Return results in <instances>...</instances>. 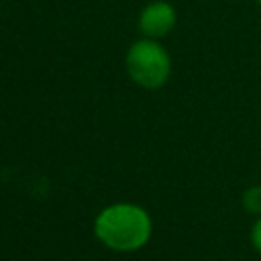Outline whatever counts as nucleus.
I'll list each match as a JSON object with an SVG mask.
<instances>
[{
	"instance_id": "nucleus-1",
	"label": "nucleus",
	"mask_w": 261,
	"mask_h": 261,
	"mask_svg": "<svg viewBox=\"0 0 261 261\" xmlns=\"http://www.w3.org/2000/svg\"><path fill=\"white\" fill-rule=\"evenodd\" d=\"M96 237L114 251H137L151 237V218L137 204H112L94 222Z\"/></svg>"
},
{
	"instance_id": "nucleus-4",
	"label": "nucleus",
	"mask_w": 261,
	"mask_h": 261,
	"mask_svg": "<svg viewBox=\"0 0 261 261\" xmlns=\"http://www.w3.org/2000/svg\"><path fill=\"white\" fill-rule=\"evenodd\" d=\"M243 208L249 214L261 216V186H251L243 192Z\"/></svg>"
},
{
	"instance_id": "nucleus-6",
	"label": "nucleus",
	"mask_w": 261,
	"mask_h": 261,
	"mask_svg": "<svg viewBox=\"0 0 261 261\" xmlns=\"http://www.w3.org/2000/svg\"><path fill=\"white\" fill-rule=\"evenodd\" d=\"M257 2H259V6H261V0H257Z\"/></svg>"
},
{
	"instance_id": "nucleus-5",
	"label": "nucleus",
	"mask_w": 261,
	"mask_h": 261,
	"mask_svg": "<svg viewBox=\"0 0 261 261\" xmlns=\"http://www.w3.org/2000/svg\"><path fill=\"white\" fill-rule=\"evenodd\" d=\"M251 243L261 253V216H257V220H255V224L251 228Z\"/></svg>"
},
{
	"instance_id": "nucleus-3",
	"label": "nucleus",
	"mask_w": 261,
	"mask_h": 261,
	"mask_svg": "<svg viewBox=\"0 0 261 261\" xmlns=\"http://www.w3.org/2000/svg\"><path fill=\"white\" fill-rule=\"evenodd\" d=\"M175 8L165 0H155L147 4L139 14V31L149 39H161L175 27Z\"/></svg>"
},
{
	"instance_id": "nucleus-2",
	"label": "nucleus",
	"mask_w": 261,
	"mask_h": 261,
	"mask_svg": "<svg viewBox=\"0 0 261 261\" xmlns=\"http://www.w3.org/2000/svg\"><path fill=\"white\" fill-rule=\"evenodd\" d=\"M126 73L128 77L147 90H157L161 88L171 73V59L169 53L157 39H139L130 45L124 57Z\"/></svg>"
}]
</instances>
